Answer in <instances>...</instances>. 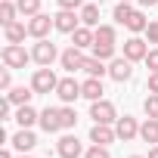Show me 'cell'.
<instances>
[{
  "instance_id": "cell-1",
  "label": "cell",
  "mask_w": 158,
  "mask_h": 158,
  "mask_svg": "<svg viewBox=\"0 0 158 158\" xmlns=\"http://www.w3.org/2000/svg\"><path fill=\"white\" fill-rule=\"evenodd\" d=\"M93 34H96V40H93V47H90L93 56H99L102 62L115 59V28H112V25H96Z\"/></svg>"
},
{
  "instance_id": "cell-2",
  "label": "cell",
  "mask_w": 158,
  "mask_h": 158,
  "mask_svg": "<svg viewBox=\"0 0 158 158\" xmlns=\"http://www.w3.org/2000/svg\"><path fill=\"white\" fill-rule=\"evenodd\" d=\"M31 87H34V93L50 96V93H56V87H59V77H56V71H53L50 65H40V68L34 71V77H31Z\"/></svg>"
},
{
  "instance_id": "cell-3",
  "label": "cell",
  "mask_w": 158,
  "mask_h": 158,
  "mask_svg": "<svg viewBox=\"0 0 158 158\" xmlns=\"http://www.w3.org/2000/svg\"><path fill=\"white\" fill-rule=\"evenodd\" d=\"M0 59H3V65H6V68H13V71H16V68H25V65L31 62V53H28L22 44H6L3 50H0Z\"/></svg>"
},
{
  "instance_id": "cell-4",
  "label": "cell",
  "mask_w": 158,
  "mask_h": 158,
  "mask_svg": "<svg viewBox=\"0 0 158 158\" xmlns=\"http://www.w3.org/2000/svg\"><path fill=\"white\" fill-rule=\"evenodd\" d=\"M59 56H62V53H59V50H56V44H53V40H47V37H44V40H37V44L31 47V59H34L37 65H53Z\"/></svg>"
},
{
  "instance_id": "cell-5",
  "label": "cell",
  "mask_w": 158,
  "mask_h": 158,
  "mask_svg": "<svg viewBox=\"0 0 158 158\" xmlns=\"http://www.w3.org/2000/svg\"><path fill=\"white\" fill-rule=\"evenodd\" d=\"M90 118H93V124H115V121H118L115 102H109V99H96V102H90Z\"/></svg>"
},
{
  "instance_id": "cell-6",
  "label": "cell",
  "mask_w": 158,
  "mask_h": 158,
  "mask_svg": "<svg viewBox=\"0 0 158 158\" xmlns=\"http://www.w3.org/2000/svg\"><path fill=\"white\" fill-rule=\"evenodd\" d=\"M25 25H28V37H34V40H44V37L50 34V28H56V19H53V16H44V13H37V16H31Z\"/></svg>"
},
{
  "instance_id": "cell-7",
  "label": "cell",
  "mask_w": 158,
  "mask_h": 158,
  "mask_svg": "<svg viewBox=\"0 0 158 158\" xmlns=\"http://www.w3.org/2000/svg\"><path fill=\"white\" fill-rule=\"evenodd\" d=\"M109 77L118 81V84H127L130 77H133V62H130L127 56H115V59L109 62Z\"/></svg>"
},
{
  "instance_id": "cell-8",
  "label": "cell",
  "mask_w": 158,
  "mask_h": 158,
  "mask_svg": "<svg viewBox=\"0 0 158 158\" xmlns=\"http://www.w3.org/2000/svg\"><path fill=\"white\" fill-rule=\"evenodd\" d=\"M84 59H87L84 50H81V47H74V44H71L68 50H62V56H59V62H62V68H65L68 74L81 71V68H84Z\"/></svg>"
},
{
  "instance_id": "cell-9",
  "label": "cell",
  "mask_w": 158,
  "mask_h": 158,
  "mask_svg": "<svg viewBox=\"0 0 158 158\" xmlns=\"http://www.w3.org/2000/svg\"><path fill=\"white\" fill-rule=\"evenodd\" d=\"M53 19H56V31H62V34H71L81 28V13L77 10H59Z\"/></svg>"
},
{
  "instance_id": "cell-10",
  "label": "cell",
  "mask_w": 158,
  "mask_h": 158,
  "mask_svg": "<svg viewBox=\"0 0 158 158\" xmlns=\"http://www.w3.org/2000/svg\"><path fill=\"white\" fill-rule=\"evenodd\" d=\"M10 146H13L16 152H25V155H28V152L37 146V136H34V130H31V127H19V130L10 136Z\"/></svg>"
},
{
  "instance_id": "cell-11",
  "label": "cell",
  "mask_w": 158,
  "mask_h": 158,
  "mask_svg": "<svg viewBox=\"0 0 158 158\" xmlns=\"http://www.w3.org/2000/svg\"><path fill=\"white\" fill-rule=\"evenodd\" d=\"M56 152H59V158H81L84 155V146H81V139L77 136H62L59 143H56Z\"/></svg>"
},
{
  "instance_id": "cell-12",
  "label": "cell",
  "mask_w": 158,
  "mask_h": 158,
  "mask_svg": "<svg viewBox=\"0 0 158 158\" xmlns=\"http://www.w3.org/2000/svg\"><path fill=\"white\" fill-rule=\"evenodd\" d=\"M56 96H59L65 106H71L77 96H81V84H77L74 77H62V81H59V87H56Z\"/></svg>"
},
{
  "instance_id": "cell-13",
  "label": "cell",
  "mask_w": 158,
  "mask_h": 158,
  "mask_svg": "<svg viewBox=\"0 0 158 158\" xmlns=\"http://www.w3.org/2000/svg\"><path fill=\"white\" fill-rule=\"evenodd\" d=\"M115 130H118V139H124V143H130V139L139 136V124H136V118H130V115L118 118V121H115Z\"/></svg>"
},
{
  "instance_id": "cell-14",
  "label": "cell",
  "mask_w": 158,
  "mask_h": 158,
  "mask_svg": "<svg viewBox=\"0 0 158 158\" xmlns=\"http://www.w3.org/2000/svg\"><path fill=\"white\" fill-rule=\"evenodd\" d=\"M115 139H118V130H115L112 124H93V127H90V143L109 146V143H115Z\"/></svg>"
},
{
  "instance_id": "cell-15",
  "label": "cell",
  "mask_w": 158,
  "mask_h": 158,
  "mask_svg": "<svg viewBox=\"0 0 158 158\" xmlns=\"http://www.w3.org/2000/svg\"><path fill=\"white\" fill-rule=\"evenodd\" d=\"M146 53H149V47H146V40L143 37H130V40H124V56L130 59V62H143L146 59Z\"/></svg>"
},
{
  "instance_id": "cell-16",
  "label": "cell",
  "mask_w": 158,
  "mask_h": 158,
  "mask_svg": "<svg viewBox=\"0 0 158 158\" xmlns=\"http://www.w3.org/2000/svg\"><path fill=\"white\" fill-rule=\"evenodd\" d=\"M13 121H16L19 127H31V124H40V112H37V109H31V102H28V106H16Z\"/></svg>"
},
{
  "instance_id": "cell-17",
  "label": "cell",
  "mask_w": 158,
  "mask_h": 158,
  "mask_svg": "<svg viewBox=\"0 0 158 158\" xmlns=\"http://www.w3.org/2000/svg\"><path fill=\"white\" fill-rule=\"evenodd\" d=\"M40 127H44L47 133H59V130H62V115H59V109L47 106V109L40 112Z\"/></svg>"
},
{
  "instance_id": "cell-18",
  "label": "cell",
  "mask_w": 158,
  "mask_h": 158,
  "mask_svg": "<svg viewBox=\"0 0 158 158\" xmlns=\"http://www.w3.org/2000/svg\"><path fill=\"white\" fill-rule=\"evenodd\" d=\"M102 93H106V87H102V77H87V81L81 84V96H84V99H90V102L102 99Z\"/></svg>"
},
{
  "instance_id": "cell-19",
  "label": "cell",
  "mask_w": 158,
  "mask_h": 158,
  "mask_svg": "<svg viewBox=\"0 0 158 158\" xmlns=\"http://www.w3.org/2000/svg\"><path fill=\"white\" fill-rule=\"evenodd\" d=\"M81 71H87V77H102V74H109V65H106L99 56H87Z\"/></svg>"
},
{
  "instance_id": "cell-20",
  "label": "cell",
  "mask_w": 158,
  "mask_h": 158,
  "mask_svg": "<svg viewBox=\"0 0 158 158\" xmlns=\"http://www.w3.org/2000/svg\"><path fill=\"white\" fill-rule=\"evenodd\" d=\"M93 40H96V34H93V28H87V25H81L77 31H71V44H74V47H81V50L93 47Z\"/></svg>"
},
{
  "instance_id": "cell-21",
  "label": "cell",
  "mask_w": 158,
  "mask_h": 158,
  "mask_svg": "<svg viewBox=\"0 0 158 158\" xmlns=\"http://www.w3.org/2000/svg\"><path fill=\"white\" fill-rule=\"evenodd\" d=\"M3 34H6V44H22L25 34H28V25H22V22H10V25L3 28Z\"/></svg>"
},
{
  "instance_id": "cell-22",
  "label": "cell",
  "mask_w": 158,
  "mask_h": 158,
  "mask_svg": "<svg viewBox=\"0 0 158 158\" xmlns=\"http://www.w3.org/2000/svg\"><path fill=\"white\" fill-rule=\"evenodd\" d=\"M6 96L13 99V106H28L31 96H37V93H34V87H13V90H6Z\"/></svg>"
},
{
  "instance_id": "cell-23",
  "label": "cell",
  "mask_w": 158,
  "mask_h": 158,
  "mask_svg": "<svg viewBox=\"0 0 158 158\" xmlns=\"http://www.w3.org/2000/svg\"><path fill=\"white\" fill-rule=\"evenodd\" d=\"M139 139L143 143H158V118H146L139 124Z\"/></svg>"
},
{
  "instance_id": "cell-24",
  "label": "cell",
  "mask_w": 158,
  "mask_h": 158,
  "mask_svg": "<svg viewBox=\"0 0 158 158\" xmlns=\"http://www.w3.org/2000/svg\"><path fill=\"white\" fill-rule=\"evenodd\" d=\"M81 25H87V28H96L99 25V3L81 6Z\"/></svg>"
},
{
  "instance_id": "cell-25",
  "label": "cell",
  "mask_w": 158,
  "mask_h": 158,
  "mask_svg": "<svg viewBox=\"0 0 158 158\" xmlns=\"http://www.w3.org/2000/svg\"><path fill=\"white\" fill-rule=\"evenodd\" d=\"M16 16H19V6L13 3V0H0V25H10V22H16Z\"/></svg>"
},
{
  "instance_id": "cell-26",
  "label": "cell",
  "mask_w": 158,
  "mask_h": 158,
  "mask_svg": "<svg viewBox=\"0 0 158 158\" xmlns=\"http://www.w3.org/2000/svg\"><path fill=\"white\" fill-rule=\"evenodd\" d=\"M127 31H133V34H139V31H146L149 28V19H146V13H139V10H133V16L127 19V25H124Z\"/></svg>"
},
{
  "instance_id": "cell-27",
  "label": "cell",
  "mask_w": 158,
  "mask_h": 158,
  "mask_svg": "<svg viewBox=\"0 0 158 158\" xmlns=\"http://www.w3.org/2000/svg\"><path fill=\"white\" fill-rule=\"evenodd\" d=\"M59 115H62V130H71V127L77 124V112H74L71 106L62 102V106H59Z\"/></svg>"
},
{
  "instance_id": "cell-28",
  "label": "cell",
  "mask_w": 158,
  "mask_h": 158,
  "mask_svg": "<svg viewBox=\"0 0 158 158\" xmlns=\"http://www.w3.org/2000/svg\"><path fill=\"white\" fill-rule=\"evenodd\" d=\"M16 6H19V13H22V16H28V19H31V16H37V13H40V0H16Z\"/></svg>"
},
{
  "instance_id": "cell-29",
  "label": "cell",
  "mask_w": 158,
  "mask_h": 158,
  "mask_svg": "<svg viewBox=\"0 0 158 158\" xmlns=\"http://www.w3.org/2000/svg\"><path fill=\"white\" fill-rule=\"evenodd\" d=\"M130 16H133V6H130V3H118V6H115V13H112V19H115L118 25H127V19H130Z\"/></svg>"
},
{
  "instance_id": "cell-30",
  "label": "cell",
  "mask_w": 158,
  "mask_h": 158,
  "mask_svg": "<svg viewBox=\"0 0 158 158\" xmlns=\"http://www.w3.org/2000/svg\"><path fill=\"white\" fill-rule=\"evenodd\" d=\"M143 112H146V118H158V93H149L143 99Z\"/></svg>"
},
{
  "instance_id": "cell-31",
  "label": "cell",
  "mask_w": 158,
  "mask_h": 158,
  "mask_svg": "<svg viewBox=\"0 0 158 158\" xmlns=\"http://www.w3.org/2000/svg\"><path fill=\"white\" fill-rule=\"evenodd\" d=\"M84 158H112V152H109V146H90L87 152H84Z\"/></svg>"
},
{
  "instance_id": "cell-32",
  "label": "cell",
  "mask_w": 158,
  "mask_h": 158,
  "mask_svg": "<svg viewBox=\"0 0 158 158\" xmlns=\"http://www.w3.org/2000/svg\"><path fill=\"white\" fill-rule=\"evenodd\" d=\"M10 115H13V99L3 96L0 99V121H10Z\"/></svg>"
},
{
  "instance_id": "cell-33",
  "label": "cell",
  "mask_w": 158,
  "mask_h": 158,
  "mask_svg": "<svg viewBox=\"0 0 158 158\" xmlns=\"http://www.w3.org/2000/svg\"><path fill=\"white\" fill-rule=\"evenodd\" d=\"M13 68H3L0 71V90H13V74H10Z\"/></svg>"
},
{
  "instance_id": "cell-34",
  "label": "cell",
  "mask_w": 158,
  "mask_h": 158,
  "mask_svg": "<svg viewBox=\"0 0 158 158\" xmlns=\"http://www.w3.org/2000/svg\"><path fill=\"white\" fill-rule=\"evenodd\" d=\"M143 62H146V65H149V71H158V47H155V50H149V53H146V59H143Z\"/></svg>"
},
{
  "instance_id": "cell-35",
  "label": "cell",
  "mask_w": 158,
  "mask_h": 158,
  "mask_svg": "<svg viewBox=\"0 0 158 158\" xmlns=\"http://www.w3.org/2000/svg\"><path fill=\"white\" fill-rule=\"evenodd\" d=\"M59 10H81L84 6V0H56Z\"/></svg>"
},
{
  "instance_id": "cell-36",
  "label": "cell",
  "mask_w": 158,
  "mask_h": 158,
  "mask_svg": "<svg viewBox=\"0 0 158 158\" xmlns=\"http://www.w3.org/2000/svg\"><path fill=\"white\" fill-rule=\"evenodd\" d=\"M146 90H149V93H158V71H149V81H146Z\"/></svg>"
},
{
  "instance_id": "cell-37",
  "label": "cell",
  "mask_w": 158,
  "mask_h": 158,
  "mask_svg": "<svg viewBox=\"0 0 158 158\" xmlns=\"http://www.w3.org/2000/svg\"><path fill=\"white\" fill-rule=\"evenodd\" d=\"M146 37H149V44H158V22H149V28H146Z\"/></svg>"
},
{
  "instance_id": "cell-38",
  "label": "cell",
  "mask_w": 158,
  "mask_h": 158,
  "mask_svg": "<svg viewBox=\"0 0 158 158\" xmlns=\"http://www.w3.org/2000/svg\"><path fill=\"white\" fill-rule=\"evenodd\" d=\"M136 3H139V6H149V10H152V6H158V0H136Z\"/></svg>"
},
{
  "instance_id": "cell-39",
  "label": "cell",
  "mask_w": 158,
  "mask_h": 158,
  "mask_svg": "<svg viewBox=\"0 0 158 158\" xmlns=\"http://www.w3.org/2000/svg\"><path fill=\"white\" fill-rule=\"evenodd\" d=\"M146 158H158V143H155V146L149 149V155H146Z\"/></svg>"
},
{
  "instance_id": "cell-40",
  "label": "cell",
  "mask_w": 158,
  "mask_h": 158,
  "mask_svg": "<svg viewBox=\"0 0 158 158\" xmlns=\"http://www.w3.org/2000/svg\"><path fill=\"white\" fill-rule=\"evenodd\" d=\"M0 158H13V152H10V149H3V152H0Z\"/></svg>"
},
{
  "instance_id": "cell-41",
  "label": "cell",
  "mask_w": 158,
  "mask_h": 158,
  "mask_svg": "<svg viewBox=\"0 0 158 158\" xmlns=\"http://www.w3.org/2000/svg\"><path fill=\"white\" fill-rule=\"evenodd\" d=\"M19 158H34V155H25V152H22V155H19Z\"/></svg>"
},
{
  "instance_id": "cell-42",
  "label": "cell",
  "mask_w": 158,
  "mask_h": 158,
  "mask_svg": "<svg viewBox=\"0 0 158 158\" xmlns=\"http://www.w3.org/2000/svg\"><path fill=\"white\" fill-rule=\"evenodd\" d=\"M118 3H130V0H118Z\"/></svg>"
},
{
  "instance_id": "cell-43",
  "label": "cell",
  "mask_w": 158,
  "mask_h": 158,
  "mask_svg": "<svg viewBox=\"0 0 158 158\" xmlns=\"http://www.w3.org/2000/svg\"><path fill=\"white\" fill-rule=\"evenodd\" d=\"M130 158H143V155H130Z\"/></svg>"
}]
</instances>
